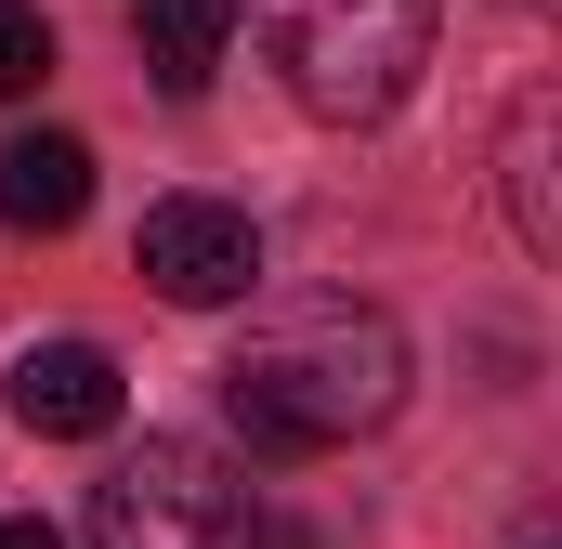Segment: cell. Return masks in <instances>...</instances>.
<instances>
[{
    "mask_svg": "<svg viewBox=\"0 0 562 549\" xmlns=\"http://www.w3.org/2000/svg\"><path fill=\"white\" fill-rule=\"evenodd\" d=\"M132 262L157 301H183V314H223V301H249L262 288V223L236 210V197H157L132 236Z\"/></svg>",
    "mask_w": 562,
    "mask_h": 549,
    "instance_id": "4",
    "label": "cell"
},
{
    "mask_svg": "<svg viewBox=\"0 0 562 549\" xmlns=\"http://www.w3.org/2000/svg\"><path fill=\"white\" fill-rule=\"evenodd\" d=\"M497 183H510V236H524V249L550 262V249H562V210H550V105H510Z\"/></svg>",
    "mask_w": 562,
    "mask_h": 549,
    "instance_id": "8",
    "label": "cell"
},
{
    "mask_svg": "<svg viewBox=\"0 0 562 549\" xmlns=\"http://www.w3.org/2000/svg\"><path fill=\"white\" fill-rule=\"evenodd\" d=\"M393 406H406V327L380 301H276L223 367V418L249 458H327Z\"/></svg>",
    "mask_w": 562,
    "mask_h": 549,
    "instance_id": "1",
    "label": "cell"
},
{
    "mask_svg": "<svg viewBox=\"0 0 562 549\" xmlns=\"http://www.w3.org/2000/svg\"><path fill=\"white\" fill-rule=\"evenodd\" d=\"M40 79H53V13L40 0H0V105L40 92Z\"/></svg>",
    "mask_w": 562,
    "mask_h": 549,
    "instance_id": "9",
    "label": "cell"
},
{
    "mask_svg": "<svg viewBox=\"0 0 562 549\" xmlns=\"http://www.w3.org/2000/svg\"><path fill=\"white\" fill-rule=\"evenodd\" d=\"M262 53H276L288 105L327 132H367L419 92L431 66V0H262Z\"/></svg>",
    "mask_w": 562,
    "mask_h": 549,
    "instance_id": "2",
    "label": "cell"
},
{
    "mask_svg": "<svg viewBox=\"0 0 562 549\" xmlns=\"http://www.w3.org/2000/svg\"><path fill=\"white\" fill-rule=\"evenodd\" d=\"M236 26H249V0H144V13H132V40H144V79H157L170 105H196V92L223 79Z\"/></svg>",
    "mask_w": 562,
    "mask_h": 549,
    "instance_id": "6",
    "label": "cell"
},
{
    "mask_svg": "<svg viewBox=\"0 0 562 549\" xmlns=\"http://www.w3.org/2000/svg\"><path fill=\"white\" fill-rule=\"evenodd\" d=\"M0 393H13V418H26L40 445H92V432H119V406H132L105 340H26Z\"/></svg>",
    "mask_w": 562,
    "mask_h": 549,
    "instance_id": "5",
    "label": "cell"
},
{
    "mask_svg": "<svg viewBox=\"0 0 562 549\" xmlns=\"http://www.w3.org/2000/svg\"><path fill=\"white\" fill-rule=\"evenodd\" d=\"M92 549H262V497L210 445L144 432L132 458L92 484Z\"/></svg>",
    "mask_w": 562,
    "mask_h": 549,
    "instance_id": "3",
    "label": "cell"
},
{
    "mask_svg": "<svg viewBox=\"0 0 562 549\" xmlns=\"http://www.w3.org/2000/svg\"><path fill=\"white\" fill-rule=\"evenodd\" d=\"M0 549H66V537H53V524H0Z\"/></svg>",
    "mask_w": 562,
    "mask_h": 549,
    "instance_id": "10",
    "label": "cell"
},
{
    "mask_svg": "<svg viewBox=\"0 0 562 549\" xmlns=\"http://www.w3.org/2000/svg\"><path fill=\"white\" fill-rule=\"evenodd\" d=\"M92 210V144L79 132H13L0 144V223L13 236H66Z\"/></svg>",
    "mask_w": 562,
    "mask_h": 549,
    "instance_id": "7",
    "label": "cell"
}]
</instances>
